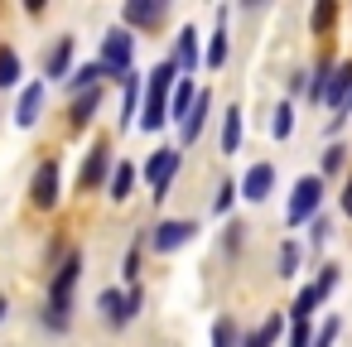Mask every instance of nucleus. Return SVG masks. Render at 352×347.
I'll return each instance as SVG.
<instances>
[{"label":"nucleus","instance_id":"obj_39","mask_svg":"<svg viewBox=\"0 0 352 347\" xmlns=\"http://www.w3.org/2000/svg\"><path fill=\"white\" fill-rule=\"evenodd\" d=\"M0 318H6V299H0Z\"/></svg>","mask_w":352,"mask_h":347},{"label":"nucleus","instance_id":"obj_31","mask_svg":"<svg viewBox=\"0 0 352 347\" xmlns=\"http://www.w3.org/2000/svg\"><path fill=\"white\" fill-rule=\"evenodd\" d=\"M232 342H236L232 318H217V323H212V347H232Z\"/></svg>","mask_w":352,"mask_h":347},{"label":"nucleus","instance_id":"obj_30","mask_svg":"<svg viewBox=\"0 0 352 347\" xmlns=\"http://www.w3.org/2000/svg\"><path fill=\"white\" fill-rule=\"evenodd\" d=\"M222 58H227V30L212 34V44H208V68H222Z\"/></svg>","mask_w":352,"mask_h":347},{"label":"nucleus","instance_id":"obj_20","mask_svg":"<svg viewBox=\"0 0 352 347\" xmlns=\"http://www.w3.org/2000/svg\"><path fill=\"white\" fill-rule=\"evenodd\" d=\"M193 102H198L193 82H179V87H174V97H169V116H174V121H184V116L193 111Z\"/></svg>","mask_w":352,"mask_h":347},{"label":"nucleus","instance_id":"obj_27","mask_svg":"<svg viewBox=\"0 0 352 347\" xmlns=\"http://www.w3.org/2000/svg\"><path fill=\"white\" fill-rule=\"evenodd\" d=\"M318 304H323V299H318V294H314V284H309V289H304V294L294 299V309H289V318H294V323H309V313H314Z\"/></svg>","mask_w":352,"mask_h":347},{"label":"nucleus","instance_id":"obj_12","mask_svg":"<svg viewBox=\"0 0 352 347\" xmlns=\"http://www.w3.org/2000/svg\"><path fill=\"white\" fill-rule=\"evenodd\" d=\"M39 111H44V87L34 82V87H25V92H20V111H15V121H20V126H34V121H39Z\"/></svg>","mask_w":352,"mask_h":347},{"label":"nucleus","instance_id":"obj_22","mask_svg":"<svg viewBox=\"0 0 352 347\" xmlns=\"http://www.w3.org/2000/svg\"><path fill=\"white\" fill-rule=\"evenodd\" d=\"M174 78H179V68H174V58H164L155 73H150V92H160V97H169V87H174Z\"/></svg>","mask_w":352,"mask_h":347},{"label":"nucleus","instance_id":"obj_4","mask_svg":"<svg viewBox=\"0 0 352 347\" xmlns=\"http://www.w3.org/2000/svg\"><path fill=\"white\" fill-rule=\"evenodd\" d=\"M30 198H34V208H58V159H44L39 169H34V183H30Z\"/></svg>","mask_w":352,"mask_h":347},{"label":"nucleus","instance_id":"obj_24","mask_svg":"<svg viewBox=\"0 0 352 347\" xmlns=\"http://www.w3.org/2000/svg\"><path fill=\"white\" fill-rule=\"evenodd\" d=\"M15 82H20V54L0 49V87H15Z\"/></svg>","mask_w":352,"mask_h":347},{"label":"nucleus","instance_id":"obj_34","mask_svg":"<svg viewBox=\"0 0 352 347\" xmlns=\"http://www.w3.org/2000/svg\"><path fill=\"white\" fill-rule=\"evenodd\" d=\"M289 347H314V328L309 323H294L289 328Z\"/></svg>","mask_w":352,"mask_h":347},{"label":"nucleus","instance_id":"obj_19","mask_svg":"<svg viewBox=\"0 0 352 347\" xmlns=\"http://www.w3.org/2000/svg\"><path fill=\"white\" fill-rule=\"evenodd\" d=\"M280 328H285V318H280V313H270L256 333H246V342H241V347H270V342L280 337Z\"/></svg>","mask_w":352,"mask_h":347},{"label":"nucleus","instance_id":"obj_29","mask_svg":"<svg viewBox=\"0 0 352 347\" xmlns=\"http://www.w3.org/2000/svg\"><path fill=\"white\" fill-rule=\"evenodd\" d=\"M342 164H347V150H342V145H328V150H323V174H318V179H328V174H338Z\"/></svg>","mask_w":352,"mask_h":347},{"label":"nucleus","instance_id":"obj_7","mask_svg":"<svg viewBox=\"0 0 352 347\" xmlns=\"http://www.w3.org/2000/svg\"><path fill=\"white\" fill-rule=\"evenodd\" d=\"M270 188H275V169H270V164H251L236 193H241L246 203H265V198H270Z\"/></svg>","mask_w":352,"mask_h":347},{"label":"nucleus","instance_id":"obj_6","mask_svg":"<svg viewBox=\"0 0 352 347\" xmlns=\"http://www.w3.org/2000/svg\"><path fill=\"white\" fill-rule=\"evenodd\" d=\"M347 97H352V63H333V73H328V87H323V107H333V111H347Z\"/></svg>","mask_w":352,"mask_h":347},{"label":"nucleus","instance_id":"obj_3","mask_svg":"<svg viewBox=\"0 0 352 347\" xmlns=\"http://www.w3.org/2000/svg\"><path fill=\"white\" fill-rule=\"evenodd\" d=\"M179 164H184V150H155V155H150V164H145V179H150V188H155V203L169 193L174 174H179Z\"/></svg>","mask_w":352,"mask_h":347},{"label":"nucleus","instance_id":"obj_28","mask_svg":"<svg viewBox=\"0 0 352 347\" xmlns=\"http://www.w3.org/2000/svg\"><path fill=\"white\" fill-rule=\"evenodd\" d=\"M328 236H333V217H328V212H318V217H309V241H314V246H323Z\"/></svg>","mask_w":352,"mask_h":347},{"label":"nucleus","instance_id":"obj_15","mask_svg":"<svg viewBox=\"0 0 352 347\" xmlns=\"http://www.w3.org/2000/svg\"><path fill=\"white\" fill-rule=\"evenodd\" d=\"M193 63H198V34H193V30H179V44H174V68H184V73H188Z\"/></svg>","mask_w":352,"mask_h":347},{"label":"nucleus","instance_id":"obj_14","mask_svg":"<svg viewBox=\"0 0 352 347\" xmlns=\"http://www.w3.org/2000/svg\"><path fill=\"white\" fill-rule=\"evenodd\" d=\"M164 121H169V97L150 92V97H145V111H140V126H145V131H160Z\"/></svg>","mask_w":352,"mask_h":347},{"label":"nucleus","instance_id":"obj_25","mask_svg":"<svg viewBox=\"0 0 352 347\" xmlns=\"http://www.w3.org/2000/svg\"><path fill=\"white\" fill-rule=\"evenodd\" d=\"M289 131H294V107L280 102V107H275V121H270V135H275V140H289Z\"/></svg>","mask_w":352,"mask_h":347},{"label":"nucleus","instance_id":"obj_17","mask_svg":"<svg viewBox=\"0 0 352 347\" xmlns=\"http://www.w3.org/2000/svg\"><path fill=\"white\" fill-rule=\"evenodd\" d=\"M236 145H241V107L222 116V155H236Z\"/></svg>","mask_w":352,"mask_h":347},{"label":"nucleus","instance_id":"obj_8","mask_svg":"<svg viewBox=\"0 0 352 347\" xmlns=\"http://www.w3.org/2000/svg\"><path fill=\"white\" fill-rule=\"evenodd\" d=\"M121 20H126L131 30H155V25L164 20V5H160V0H126Z\"/></svg>","mask_w":352,"mask_h":347},{"label":"nucleus","instance_id":"obj_36","mask_svg":"<svg viewBox=\"0 0 352 347\" xmlns=\"http://www.w3.org/2000/svg\"><path fill=\"white\" fill-rule=\"evenodd\" d=\"M232 198H236V183H222V188H217V203H212V212L222 217V212L232 208Z\"/></svg>","mask_w":352,"mask_h":347},{"label":"nucleus","instance_id":"obj_13","mask_svg":"<svg viewBox=\"0 0 352 347\" xmlns=\"http://www.w3.org/2000/svg\"><path fill=\"white\" fill-rule=\"evenodd\" d=\"M102 318L111 323V328H121V323H131V313H126V294L121 289H102Z\"/></svg>","mask_w":352,"mask_h":347},{"label":"nucleus","instance_id":"obj_5","mask_svg":"<svg viewBox=\"0 0 352 347\" xmlns=\"http://www.w3.org/2000/svg\"><path fill=\"white\" fill-rule=\"evenodd\" d=\"M193 236H198V222L174 217V222H160V227L150 232V246H155V251H179V246L193 241Z\"/></svg>","mask_w":352,"mask_h":347},{"label":"nucleus","instance_id":"obj_18","mask_svg":"<svg viewBox=\"0 0 352 347\" xmlns=\"http://www.w3.org/2000/svg\"><path fill=\"white\" fill-rule=\"evenodd\" d=\"M107 188H111V198H116V203H126V198H131V188H135V164H116Z\"/></svg>","mask_w":352,"mask_h":347},{"label":"nucleus","instance_id":"obj_40","mask_svg":"<svg viewBox=\"0 0 352 347\" xmlns=\"http://www.w3.org/2000/svg\"><path fill=\"white\" fill-rule=\"evenodd\" d=\"M347 111H352V97H347Z\"/></svg>","mask_w":352,"mask_h":347},{"label":"nucleus","instance_id":"obj_2","mask_svg":"<svg viewBox=\"0 0 352 347\" xmlns=\"http://www.w3.org/2000/svg\"><path fill=\"white\" fill-rule=\"evenodd\" d=\"M131 58H135V39H131V30H111L107 34V44H102V68H107V78H126L131 73Z\"/></svg>","mask_w":352,"mask_h":347},{"label":"nucleus","instance_id":"obj_9","mask_svg":"<svg viewBox=\"0 0 352 347\" xmlns=\"http://www.w3.org/2000/svg\"><path fill=\"white\" fill-rule=\"evenodd\" d=\"M208 111H212V92H198V102H193V111L179 121V135H184V145H193L198 135H203V121H208Z\"/></svg>","mask_w":352,"mask_h":347},{"label":"nucleus","instance_id":"obj_35","mask_svg":"<svg viewBox=\"0 0 352 347\" xmlns=\"http://www.w3.org/2000/svg\"><path fill=\"white\" fill-rule=\"evenodd\" d=\"M333 15H338L333 5H314V15H309V25H314V30H328V25H333Z\"/></svg>","mask_w":352,"mask_h":347},{"label":"nucleus","instance_id":"obj_11","mask_svg":"<svg viewBox=\"0 0 352 347\" xmlns=\"http://www.w3.org/2000/svg\"><path fill=\"white\" fill-rule=\"evenodd\" d=\"M73 49H78V39H58V44L49 49V58H44V73H49V78H63L68 63H73Z\"/></svg>","mask_w":352,"mask_h":347},{"label":"nucleus","instance_id":"obj_32","mask_svg":"<svg viewBox=\"0 0 352 347\" xmlns=\"http://www.w3.org/2000/svg\"><path fill=\"white\" fill-rule=\"evenodd\" d=\"M333 284H338V265H323V275L314 280V294H318V299H328V294H333Z\"/></svg>","mask_w":352,"mask_h":347},{"label":"nucleus","instance_id":"obj_21","mask_svg":"<svg viewBox=\"0 0 352 347\" xmlns=\"http://www.w3.org/2000/svg\"><path fill=\"white\" fill-rule=\"evenodd\" d=\"M275 270H280L285 280L299 275V246H294V241H280V251H275Z\"/></svg>","mask_w":352,"mask_h":347},{"label":"nucleus","instance_id":"obj_38","mask_svg":"<svg viewBox=\"0 0 352 347\" xmlns=\"http://www.w3.org/2000/svg\"><path fill=\"white\" fill-rule=\"evenodd\" d=\"M342 212L352 217V174H347V188H342Z\"/></svg>","mask_w":352,"mask_h":347},{"label":"nucleus","instance_id":"obj_37","mask_svg":"<svg viewBox=\"0 0 352 347\" xmlns=\"http://www.w3.org/2000/svg\"><path fill=\"white\" fill-rule=\"evenodd\" d=\"M140 304H145V294H140V289H135V284H131V294H126V313H131V318H135V313H140Z\"/></svg>","mask_w":352,"mask_h":347},{"label":"nucleus","instance_id":"obj_23","mask_svg":"<svg viewBox=\"0 0 352 347\" xmlns=\"http://www.w3.org/2000/svg\"><path fill=\"white\" fill-rule=\"evenodd\" d=\"M97 107H102V92H82V97L73 102V111H68V116H73V126H87Z\"/></svg>","mask_w":352,"mask_h":347},{"label":"nucleus","instance_id":"obj_26","mask_svg":"<svg viewBox=\"0 0 352 347\" xmlns=\"http://www.w3.org/2000/svg\"><path fill=\"white\" fill-rule=\"evenodd\" d=\"M135 102H140V78H135V73H126V102H121V126H131V116H135Z\"/></svg>","mask_w":352,"mask_h":347},{"label":"nucleus","instance_id":"obj_1","mask_svg":"<svg viewBox=\"0 0 352 347\" xmlns=\"http://www.w3.org/2000/svg\"><path fill=\"white\" fill-rule=\"evenodd\" d=\"M318 203H323V179H318V174H304V179L294 183V193H289L285 222H289V227H299V222L318 217Z\"/></svg>","mask_w":352,"mask_h":347},{"label":"nucleus","instance_id":"obj_10","mask_svg":"<svg viewBox=\"0 0 352 347\" xmlns=\"http://www.w3.org/2000/svg\"><path fill=\"white\" fill-rule=\"evenodd\" d=\"M107 169H111V150H107V145H92V155H87V164H82L78 188H97V183L107 179Z\"/></svg>","mask_w":352,"mask_h":347},{"label":"nucleus","instance_id":"obj_33","mask_svg":"<svg viewBox=\"0 0 352 347\" xmlns=\"http://www.w3.org/2000/svg\"><path fill=\"white\" fill-rule=\"evenodd\" d=\"M121 275L135 284V275H140V246H131V251H126V260H121Z\"/></svg>","mask_w":352,"mask_h":347},{"label":"nucleus","instance_id":"obj_16","mask_svg":"<svg viewBox=\"0 0 352 347\" xmlns=\"http://www.w3.org/2000/svg\"><path fill=\"white\" fill-rule=\"evenodd\" d=\"M102 78H107V68H102V63H87V68H78V73L68 78V92H78V97H82V92H97Z\"/></svg>","mask_w":352,"mask_h":347}]
</instances>
